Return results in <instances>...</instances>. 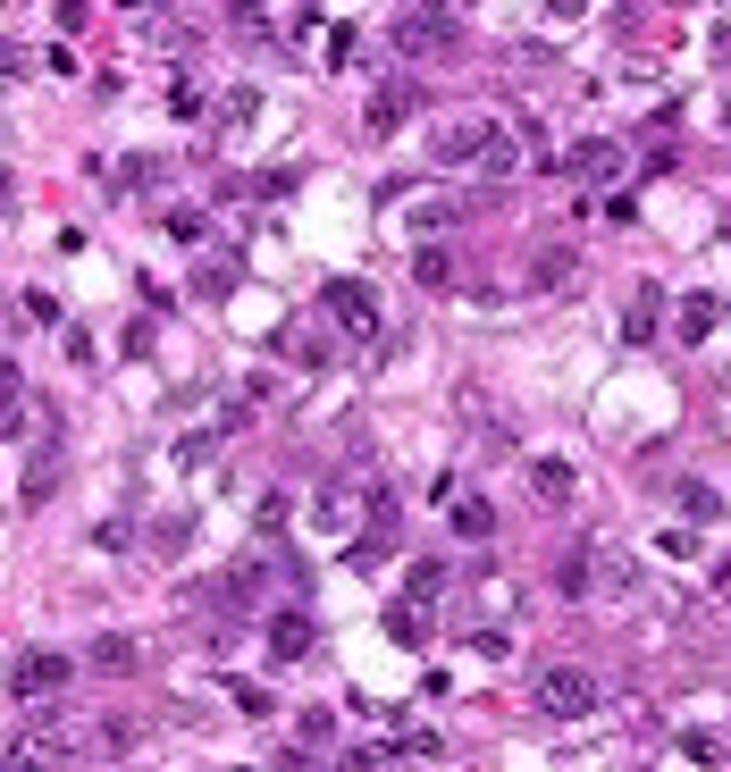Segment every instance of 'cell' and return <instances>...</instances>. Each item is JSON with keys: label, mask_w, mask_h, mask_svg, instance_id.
Returning a JSON list of instances; mask_svg holds the SVG:
<instances>
[{"label": "cell", "mask_w": 731, "mask_h": 772, "mask_svg": "<svg viewBox=\"0 0 731 772\" xmlns=\"http://www.w3.org/2000/svg\"><path fill=\"white\" fill-rule=\"evenodd\" d=\"M555 588H563L572 604H589V596H622V588H631V563H622L614 538H580V547L563 554Z\"/></svg>", "instance_id": "1"}, {"label": "cell", "mask_w": 731, "mask_h": 772, "mask_svg": "<svg viewBox=\"0 0 731 772\" xmlns=\"http://www.w3.org/2000/svg\"><path fill=\"white\" fill-rule=\"evenodd\" d=\"M530 698H539V714L580 722V714H597V698H605V689H597V672H580V663H555V672H539V689H530Z\"/></svg>", "instance_id": "2"}, {"label": "cell", "mask_w": 731, "mask_h": 772, "mask_svg": "<svg viewBox=\"0 0 731 772\" xmlns=\"http://www.w3.org/2000/svg\"><path fill=\"white\" fill-rule=\"evenodd\" d=\"M421 110H429V84H421V76H387L379 93H370L362 127H370V134H395L404 118H421Z\"/></svg>", "instance_id": "3"}, {"label": "cell", "mask_w": 731, "mask_h": 772, "mask_svg": "<svg viewBox=\"0 0 731 772\" xmlns=\"http://www.w3.org/2000/svg\"><path fill=\"white\" fill-rule=\"evenodd\" d=\"M454 34H462V26H454V9H404V18L387 26V42H395L404 59H429V51H445Z\"/></svg>", "instance_id": "4"}, {"label": "cell", "mask_w": 731, "mask_h": 772, "mask_svg": "<svg viewBox=\"0 0 731 772\" xmlns=\"http://www.w3.org/2000/svg\"><path fill=\"white\" fill-rule=\"evenodd\" d=\"M68 689V655H51V646H26L18 663H9V698L34 705V698H59Z\"/></svg>", "instance_id": "5"}, {"label": "cell", "mask_w": 731, "mask_h": 772, "mask_svg": "<svg viewBox=\"0 0 731 772\" xmlns=\"http://www.w3.org/2000/svg\"><path fill=\"white\" fill-rule=\"evenodd\" d=\"M563 177H572V186H614L622 177V143L614 134H580V143L563 151Z\"/></svg>", "instance_id": "6"}, {"label": "cell", "mask_w": 731, "mask_h": 772, "mask_svg": "<svg viewBox=\"0 0 731 772\" xmlns=\"http://www.w3.org/2000/svg\"><path fill=\"white\" fill-rule=\"evenodd\" d=\"M320 311H328V320H346V328H362V337L379 328V294H370L362 278H328L320 285Z\"/></svg>", "instance_id": "7"}, {"label": "cell", "mask_w": 731, "mask_h": 772, "mask_svg": "<svg viewBox=\"0 0 731 772\" xmlns=\"http://www.w3.org/2000/svg\"><path fill=\"white\" fill-rule=\"evenodd\" d=\"M488 118H454V127H438L429 134V160H438V169H462V160H480V143H488Z\"/></svg>", "instance_id": "8"}, {"label": "cell", "mask_w": 731, "mask_h": 772, "mask_svg": "<svg viewBox=\"0 0 731 772\" xmlns=\"http://www.w3.org/2000/svg\"><path fill=\"white\" fill-rule=\"evenodd\" d=\"M353 512H362V495H353L346 479H328V488L311 495V521H320L328 538H353Z\"/></svg>", "instance_id": "9"}, {"label": "cell", "mask_w": 731, "mask_h": 772, "mask_svg": "<svg viewBox=\"0 0 731 772\" xmlns=\"http://www.w3.org/2000/svg\"><path fill=\"white\" fill-rule=\"evenodd\" d=\"M261 588H270V571H261V563H236L228 580H219V604L244 622V613H261Z\"/></svg>", "instance_id": "10"}, {"label": "cell", "mask_w": 731, "mask_h": 772, "mask_svg": "<svg viewBox=\"0 0 731 772\" xmlns=\"http://www.w3.org/2000/svg\"><path fill=\"white\" fill-rule=\"evenodd\" d=\"M714 328H723V302H714V294H690V302L673 311V337H681V344H707Z\"/></svg>", "instance_id": "11"}, {"label": "cell", "mask_w": 731, "mask_h": 772, "mask_svg": "<svg viewBox=\"0 0 731 772\" xmlns=\"http://www.w3.org/2000/svg\"><path fill=\"white\" fill-rule=\"evenodd\" d=\"M530 495H539V504H563V495H572V462H563V453H539V462H530Z\"/></svg>", "instance_id": "12"}, {"label": "cell", "mask_w": 731, "mask_h": 772, "mask_svg": "<svg viewBox=\"0 0 731 772\" xmlns=\"http://www.w3.org/2000/svg\"><path fill=\"white\" fill-rule=\"evenodd\" d=\"M26 429V378H18V361L0 353V437H18Z\"/></svg>", "instance_id": "13"}, {"label": "cell", "mask_w": 731, "mask_h": 772, "mask_svg": "<svg viewBox=\"0 0 731 772\" xmlns=\"http://www.w3.org/2000/svg\"><path fill=\"white\" fill-rule=\"evenodd\" d=\"M346 563H353V571H387V563H395V538H387V529H353Z\"/></svg>", "instance_id": "14"}, {"label": "cell", "mask_w": 731, "mask_h": 772, "mask_svg": "<svg viewBox=\"0 0 731 772\" xmlns=\"http://www.w3.org/2000/svg\"><path fill=\"white\" fill-rule=\"evenodd\" d=\"M270 655H278V663L311 655V622H303V613H278V622H270Z\"/></svg>", "instance_id": "15"}, {"label": "cell", "mask_w": 731, "mask_h": 772, "mask_svg": "<svg viewBox=\"0 0 731 772\" xmlns=\"http://www.w3.org/2000/svg\"><path fill=\"white\" fill-rule=\"evenodd\" d=\"M454 538H471V547H488V538H497V512H488L480 495H462V504H454Z\"/></svg>", "instance_id": "16"}, {"label": "cell", "mask_w": 731, "mask_h": 772, "mask_svg": "<svg viewBox=\"0 0 731 772\" xmlns=\"http://www.w3.org/2000/svg\"><path fill=\"white\" fill-rule=\"evenodd\" d=\"M51 488H59V453H34L26 479H18V495H26V504H51Z\"/></svg>", "instance_id": "17"}, {"label": "cell", "mask_w": 731, "mask_h": 772, "mask_svg": "<svg viewBox=\"0 0 731 772\" xmlns=\"http://www.w3.org/2000/svg\"><path fill=\"white\" fill-rule=\"evenodd\" d=\"M84 663H93V672H127V663H136V639H118V630H101V639L84 646Z\"/></svg>", "instance_id": "18"}, {"label": "cell", "mask_w": 731, "mask_h": 772, "mask_svg": "<svg viewBox=\"0 0 731 772\" xmlns=\"http://www.w3.org/2000/svg\"><path fill=\"white\" fill-rule=\"evenodd\" d=\"M160 177H169V160H160V151H136V160L118 169V186H127V193H152Z\"/></svg>", "instance_id": "19"}, {"label": "cell", "mask_w": 731, "mask_h": 772, "mask_svg": "<svg viewBox=\"0 0 731 772\" xmlns=\"http://www.w3.org/2000/svg\"><path fill=\"white\" fill-rule=\"evenodd\" d=\"M480 169H488V177H513V169H521V143H513L504 127H497V134L480 143Z\"/></svg>", "instance_id": "20"}, {"label": "cell", "mask_w": 731, "mask_h": 772, "mask_svg": "<svg viewBox=\"0 0 731 772\" xmlns=\"http://www.w3.org/2000/svg\"><path fill=\"white\" fill-rule=\"evenodd\" d=\"M673 495H681V512H690V521H714V512H723V495H714L707 479H673Z\"/></svg>", "instance_id": "21"}, {"label": "cell", "mask_w": 731, "mask_h": 772, "mask_svg": "<svg viewBox=\"0 0 731 772\" xmlns=\"http://www.w3.org/2000/svg\"><path fill=\"white\" fill-rule=\"evenodd\" d=\"M563 278H572V252H555V244H547L539 261H530V285H539V294H555Z\"/></svg>", "instance_id": "22"}, {"label": "cell", "mask_w": 731, "mask_h": 772, "mask_svg": "<svg viewBox=\"0 0 731 772\" xmlns=\"http://www.w3.org/2000/svg\"><path fill=\"white\" fill-rule=\"evenodd\" d=\"M655 320H664V294H655V285H639V294H631V337L648 344V337H655Z\"/></svg>", "instance_id": "23"}, {"label": "cell", "mask_w": 731, "mask_h": 772, "mask_svg": "<svg viewBox=\"0 0 731 772\" xmlns=\"http://www.w3.org/2000/svg\"><path fill=\"white\" fill-rule=\"evenodd\" d=\"M412 278H421V285H454V252L421 244V252H412Z\"/></svg>", "instance_id": "24"}, {"label": "cell", "mask_w": 731, "mask_h": 772, "mask_svg": "<svg viewBox=\"0 0 731 772\" xmlns=\"http://www.w3.org/2000/svg\"><path fill=\"white\" fill-rule=\"evenodd\" d=\"M412 604H429V596H445V588H454V571H445V563H412Z\"/></svg>", "instance_id": "25"}, {"label": "cell", "mask_w": 731, "mask_h": 772, "mask_svg": "<svg viewBox=\"0 0 731 772\" xmlns=\"http://www.w3.org/2000/svg\"><path fill=\"white\" fill-rule=\"evenodd\" d=\"M186 538H193V521H186V512H177V521H160V529H152V547H160V554H186Z\"/></svg>", "instance_id": "26"}, {"label": "cell", "mask_w": 731, "mask_h": 772, "mask_svg": "<svg viewBox=\"0 0 731 772\" xmlns=\"http://www.w3.org/2000/svg\"><path fill=\"white\" fill-rule=\"evenodd\" d=\"M278 353H294L303 370H320V361H328V344H320V337H278Z\"/></svg>", "instance_id": "27"}, {"label": "cell", "mask_w": 731, "mask_h": 772, "mask_svg": "<svg viewBox=\"0 0 731 772\" xmlns=\"http://www.w3.org/2000/svg\"><path fill=\"white\" fill-rule=\"evenodd\" d=\"M228 18L244 26V34H261V26H270V0H228Z\"/></svg>", "instance_id": "28"}, {"label": "cell", "mask_w": 731, "mask_h": 772, "mask_svg": "<svg viewBox=\"0 0 731 772\" xmlns=\"http://www.w3.org/2000/svg\"><path fill=\"white\" fill-rule=\"evenodd\" d=\"M287 512H294L287 495H261V512H252V521H261V538H270V529H287Z\"/></svg>", "instance_id": "29"}, {"label": "cell", "mask_w": 731, "mask_h": 772, "mask_svg": "<svg viewBox=\"0 0 731 772\" xmlns=\"http://www.w3.org/2000/svg\"><path fill=\"white\" fill-rule=\"evenodd\" d=\"M84 18H93V0H59V34H84Z\"/></svg>", "instance_id": "30"}, {"label": "cell", "mask_w": 731, "mask_h": 772, "mask_svg": "<svg viewBox=\"0 0 731 772\" xmlns=\"http://www.w3.org/2000/svg\"><path fill=\"white\" fill-rule=\"evenodd\" d=\"M547 18H555V26H572V18H589V0H547Z\"/></svg>", "instance_id": "31"}, {"label": "cell", "mask_w": 731, "mask_h": 772, "mask_svg": "<svg viewBox=\"0 0 731 772\" xmlns=\"http://www.w3.org/2000/svg\"><path fill=\"white\" fill-rule=\"evenodd\" d=\"M0 76H26V51H18V42H0Z\"/></svg>", "instance_id": "32"}, {"label": "cell", "mask_w": 731, "mask_h": 772, "mask_svg": "<svg viewBox=\"0 0 731 772\" xmlns=\"http://www.w3.org/2000/svg\"><path fill=\"white\" fill-rule=\"evenodd\" d=\"M714 596H731V554H723V563H714Z\"/></svg>", "instance_id": "33"}, {"label": "cell", "mask_w": 731, "mask_h": 772, "mask_svg": "<svg viewBox=\"0 0 731 772\" xmlns=\"http://www.w3.org/2000/svg\"><path fill=\"white\" fill-rule=\"evenodd\" d=\"M0 193H9V186H0Z\"/></svg>", "instance_id": "34"}]
</instances>
